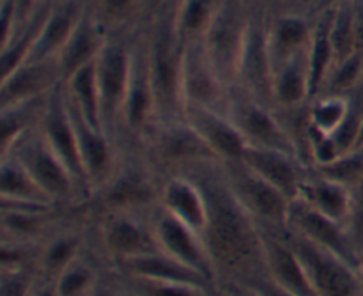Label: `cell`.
<instances>
[{"label": "cell", "mask_w": 363, "mask_h": 296, "mask_svg": "<svg viewBox=\"0 0 363 296\" xmlns=\"http://www.w3.org/2000/svg\"><path fill=\"white\" fill-rule=\"evenodd\" d=\"M183 172L195 177L206 194L208 224L202 231V240L216 275H241L264 266L262 231L230 190L223 163L202 162Z\"/></svg>", "instance_id": "cell-1"}, {"label": "cell", "mask_w": 363, "mask_h": 296, "mask_svg": "<svg viewBox=\"0 0 363 296\" xmlns=\"http://www.w3.org/2000/svg\"><path fill=\"white\" fill-rule=\"evenodd\" d=\"M147 60L156 98L158 123L183 119L181 67L184 46L172 23V6L151 11L147 20Z\"/></svg>", "instance_id": "cell-2"}, {"label": "cell", "mask_w": 363, "mask_h": 296, "mask_svg": "<svg viewBox=\"0 0 363 296\" xmlns=\"http://www.w3.org/2000/svg\"><path fill=\"white\" fill-rule=\"evenodd\" d=\"M137 31L138 27L133 31L110 32L108 41L94 60L99 99H101V123L113 138L119 135L121 130V116H123L131 73V59H133V38Z\"/></svg>", "instance_id": "cell-3"}, {"label": "cell", "mask_w": 363, "mask_h": 296, "mask_svg": "<svg viewBox=\"0 0 363 296\" xmlns=\"http://www.w3.org/2000/svg\"><path fill=\"white\" fill-rule=\"evenodd\" d=\"M257 6L261 4L223 0L218 14L201 41L209 62L229 87H234L236 84L238 66H240L252 16Z\"/></svg>", "instance_id": "cell-4"}, {"label": "cell", "mask_w": 363, "mask_h": 296, "mask_svg": "<svg viewBox=\"0 0 363 296\" xmlns=\"http://www.w3.org/2000/svg\"><path fill=\"white\" fill-rule=\"evenodd\" d=\"M144 162L152 170L176 174L202 162H218L197 131L184 119L156 123L140 142ZM169 174V176H170Z\"/></svg>", "instance_id": "cell-5"}, {"label": "cell", "mask_w": 363, "mask_h": 296, "mask_svg": "<svg viewBox=\"0 0 363 296\" xmlns=\"http://www.w3.org/2000/svg\"><path fill=\"white\" fill-rule=\"evenodd\" d=\"M147 20L135 32L131 73L130 82H128V92L126 99H124L119 130V133L133 138L138 144L144 141L145 135L158 123L156 98L155 91H152V80L151 73H149L147 60V31H145Z\"/></svg>", "instance_id": "cell-6"}, {"label": "cell", "mask_w": 363, "mask_h": 296, "mask_svg": "<svg viewBox=\"0 0 363 296\" xmlns=\"http://www.w3.org/2000/svg\"><path fill=\"white\" fill-rule=\"evenodd\" d=\"M223 170L233 194L257 226L272 233H286L293 201L243 163L223 165Z\"/></svg>", "instance_id": "cell-7"}, {"label": "cell", "mask_w": 363, "mask_h": 296, "mask_svg": "<svg viewBox=\"0 0 363 296\" xmlns=\"http://www.w3.org/2000/svg\"><path fill=\"white\" fill-rule=\"evenodd\" d=\"M225 114L233 119L250 148L277 149L298 156L294 141L273 106L252 98L238 87H233Z\"/></svg>", "instance_id": "cell-8"}, {"label": "cell", "mask_w": 363, "mask_h": 296, "mask_svg": "<svg viewBox=\"0 0 363 296\" xmlns=\"http://www.w3.org/2000/svg\"><path fill=\"white\" fill-rule=\"evenodd\" d=\"M287 241L303 263L318 296H362L363 287L360 275L354 266L340 259L333 252L312 243L311 240L289 233Z\"/></svg>", "instance_id": "cell-9"}, {"label": "cell", "mask_w": 363, "mask_h": 296, "mask_svg": "<svg viewBox=\"0 0 363 296\" xmlns=\"http://www.w3.org/2000/svg\"><path fill=\"white\" fill-rule=\"evenodd\" d=\"M4 155L16 156L53 202L69 201L80 195L71 172L62 160L53 153L39 128L23 135L9 151L2 153Z\"/></svg>", "instance_id": "cell-10"}, {"label": "cell", "mask_w": 363, "mask_h": 296, "mask_svg": "<svg viewBox=\"0 0 363 296\" xmlns=\"http://www.w3.org/2000/svg\"><path fill=\"white\" fill-rule=\"evenodd\" d=\"M268 4L255 7L248 28L247 41L238 66L236 84L240 91L247 92L252 98L273 106L272 103V80L273 67L269 60L268 45H266V21H268Z\"/></svg>", "instance_id": "cell-11"}, {"label": "cell", "mask_w": 363, "mask_h": 296, "mask_svg": "<svg viewBox=\"0 0 363 296\" xmlns=\"http://www.w3.org/2000/svg\"><path fill=\"white\" fill-rule=\"evenodd\" d=\"M39 131L48 142L50 148L53 149L57 156L64 162L67 170L73 176L77 183L78 192L82 194H91L89 192L87 177H85L84 165H82L80 149H78L77 131H74L73 119H71L69 105H67L66 91L64 84L59 85L52 94L48 96L45 112H43L41 123H39Z\"/></svg>", "instance_id": "cell-12"}, {"label": "cell", "mask_w": 363, "mask_h": 296, "mask_svg": "<svg viewBox=\"0 0 363 296\" xmlns=\"http://www.w3.org/2000/svg\"><path fill=\"white\" fill-rule=\"evenodd\" d=\"M230 89L209 62L201 43L184 46L181 67V102L184 109L201 106L225 112Z\"/></svg>", "instance_id": "cell-13"}, {"label": "cell", "mask_w": 363, "mask_h": 296, "mask_svg": "<svg viewBox=\"0 0 363 296\" xmlns=\"http://www.w3.org/2000/svg\"><path fill=\"white\" fill-rule=\"evenodd\" d=\"M67 105H69L71 119H73L74 131H77L78 149H80V158L85 177H87L89 192L94 194V192L103 190L112 181V177L116 176L121 167L116 138L103 128L89 123L74 109L69 99H67Z\"/></svg>", "instance_id": "cell-14"}, {"label": "cell", "mask_w": 363, "mask_h": 296, "mask_svg": "<svg viewBox=\"0 0 363 296\" xmlns=\"http://www.w3.org/2000/svg\"><path fill=\"white\" fill-rule=\"evenodd\" d=\"M152 231H155L160 251L172 256L183 265L190 266L211 284L216 283L218 275H216L215 265H213V259L206 248L201 233L177 220L162 206L158 208V215L152 220Z\"/></svg>", "instance_id": "cell-15"}, {"label": "cell", "mask_w": 363, "mask_h": 296, "mask_svg": "<svg viewBox=\"0 0 363 296\" xmlns=\"http://www.w3.org/2000/svg\"><path fill=\"white\" fill-rule=\"evenodd\" d=\"M314 14L307 11L268 7L266 45L273 71L300 53L307 52L314 32Z\"/></svg>", "instance_id": "cell-16"}, {"label": "cell", "mask_w": 363, "mask_h": 296, "mask_svg": "<svg viewBox=\"0 0 363 296\" xmlns=\"http://www.w3.org/2000/svg\"><path fill=\"white\" fill-rule=\"evenodd\" d=\"M287 231L298 234V236L307 238L312 243L333 252V254L339 256L340 259H344V261L350 263L351 266L358 270L360 254H358L357 247L353 243L350 227L321 215L319 212L312 209L311 206L301 202L300 199H294L291 202Z\"/></svg>", "instance_id": "cell-17"}, {"label": "cell", "mask_w": 363, "mask_h": 296, "mask_svg": "<svg viewBox=\"0 0 363 296\" xmlns=\"http://www.w3.org/2000/svg\"><path fill=\"white\" fill-rule=\"evenodd\" d=\"M62 84V70L57 57L28 59L9 75L2 77L0 106L7 109V106L43 98Z\"/></svg>", "instance_id": "cell-18"}, {"label": "cell", "mask_w": 363, "mask_h": 296, "mask_svg": "<svg viewBox=\"0 0 363 296\" xmlns=\"http://www.w3.org/2000/svg\"><path fill=\"white\" fill-rule=\"evenodd\" d=\"M183 119L206 142L213 155L223 165L240 163L247 151V142L229 116L222 110L190 106L184 109Z\"/></svg>", "instance_id": "cell-19"}, {"label": "cell", "mask_w": 363, "mask_h": 296, "mask_svg": "<svg viewBox=\"0 0 363 296\" xmlns=\"http://www.w3.org/2000/svg\"><path fill=\"white\" fill-rule=\"evenodd\" d=\"M101 238L108 254L119 263L160 251L152 226H144L128 212L110 213L101 226Z\"/></svg>", "instance_id": "cell-20"}, {"label": "cell", "mask_w": 363, "mask_h": 296, "mask_svg": "<svg viewBox=\"0 0 363 296\" xmlns=\"http://www.w3.org/2000/svg\"><path fill=\"white\" fill-rule=\"evenodd\" d=\"M158 204L202 234L208 224V201L199 181L186 172H176L165 177L160 187Z\"/></svg>", "instance_id": "cell-21"}, {"label": "cell", "mask_w": 363, "mask_h": 296, "mask_svg": "<svg viewBox=\"0 0 363 296\" xmlns=\"http://www.w3.org/2000/svg\"><path fill=\"white\" fill-rule=\"evenodd\" d=\"M247 169L257 174L269 185L279 188L291 201H294L303 177L311 167L305 165L298 156L277 149H261L248 146L241 162Z\"/></svg>", "instance_id": "cell-22"}, {"label": "cell", "mask_w": 363, "mask_h": 296, "mask_svg": "<svg viewBox=\"0 0 363 296\" xmlns=\"http://www.w3.org/2000/svg\"><path fill=\"white\" fill-rule=\"evenodd\" d=\"M262 236H264V268L268 272V279L293 296H318L303 263L291 247L287 238L282 240L275 233H262Z\"/></svg>", "instance_id": "cell-23"}, {"label": "cell", "mask_w": 363, "mask_h": 296, "mask_svg": "<svg viewBox=\"0 0 363 296\" xmlns=\"http://www.w3.org/2000/svg\"><path fill=\"white\" fill-rule=\"evenodd\" d=\"M296 199L321 215L350 226L351 213H353V188L330 180L315 172L314 169H308L307 176L301 181Z\"/></svg>", "instance_id": "cell-24"}, {"label": "cell", "mask_w": 363, "mask_h": 296, "mask_svg": "<svg viewBox=\"0 0 363 296\" xmlns=\"http://www.w3.org/2000/svg\"><path fill=\"white\" fill-rule=\"evenodd\" d=\"M110 38V32L101 25V21L94 16L91 6L84 13L82 20L74 27L73 34L62 46L57 59H59L60 70H62L64 82L82 70L87 64H92L101 53L103 46L106 45Z\"/></svg>", "instance_id": "cell-25"}, {"label": "cell", "mask_w": 363, "mask_h": 296, "mask_svg": "<svg viewBox=\"0 0 363 296\" xmlns=\"http://www.w3.org/2000/svg\"><path fill=\"white\" fill-rule=\"evenodd\" d=\"M89 0H53L30 59L57 57L87 11Z\"/></svg>", "instance_id": "cell-26"}, {"label": "cell", "mask_w": 363, "mask_h": 296, "mask_svg": "<svg viewBox=\"0 0 363 296\" xmlns=\"http://www.w3.org/2000/svg\"><path fill=\"white\" fill-rule=\"evenodd\" d=\"M124 273L131 277H140V279L160 280V283L170 284H184V286L199 287V290L208 291L213 286L206 277L191 270L190 266L183 265L181 261L174 259L172 256L165 254L163 251H156L152 254L140 256V258L128 259L119 263Z\"/></svg>", "instance_id": "cell-27"}, {"label": "cell", "mask_w": 363, "mask_h": 296, "mask_svg": "<svg viewBox=\"0 0 363 296\" xmlns=\"http://www.w3.org/2000/svg\"><path fill=\"white\" fill-rule=\"evenodd\" d=\"M311 102V75L307 52L273 71L272 103L275 110H294Z\"/></svg>", "instance_id": "cell-28"}, {"label": "cell", "mask_w": 363, "mask_h": 296, "mask_svg": "<svg viewBox=\"0 0 363 296\" xmlns=\"http://www.w3.org/2000/svg\"><path fill=\"white\" fill-rule=\"evenodd\" d=\"M52 2L53 0H43L35 7L34 13L18 25L13 35L0 43L2 45V77L9 75L11 71L21 66L25 60L30 59L35 43L39 39V34H41L43 25H45L46 16H48L50 7H52Z\"/></svg>", "instance_id": "cell-29"}, {"label": "cell", "mask_w": 363, "mask_h": 296, "mask_svg": "<svg viewBox=\"0 0 363 296\" xmlns=\"http://www.w3.org/2000/svg\"><path fill=\"white\" fill-rule=\"evenodd\" d=\"M223 0H177L172 4V23L181 45L201 43L218 14Z\"/></svg>", "instance_id": "cell-30"}, {"label": "cell", "mask_w": 363, "mask_h": 296, "mask_svg": "<svg viewBox=\"0 0 363 296\" xmlns=\"http://www.w3.org/2000/svg\"><path fill=\"white\" fill-rule=\"evenodd\" d=\"M103 190L106 192L108 204L117 212H128L133 206L147 204L155 194L151 177L142 165H121L112 181Z\"/></svg>", "instance_id": "cell-31"}, {"label": "cell", "mask_w": 363, "mask_h": 296, "mask_svg": "<svg viewBox=\"0 0 363 296\" xmlns=\"http://www.w3.org/2000/svg\"><path fill=\"white\" fill-rule=\"evenodd\" d=\"M2 181H0V190H2V201L9 202H23V204H45L53 206L55 202L43 192L38 181L30 176L23 163L13 155L2 156Z\"/></svg>", "instance_id": "cell-32"}, {"label": "cell", "mask_w": 363, "mask_h": 296, "mask_svg": "<svg viewBox=\"0 0 363 296\" xmlns=\"http://www.w3.org/2000/svg\"><path fill=\"white\" fill-rule=\"evenodd\" d=\"M89 6L108 32L133 31L151 14L149 0H89Z\"/></svg>", "instance_id": "cell-33"}, {"label": "cell", "mask_w": 363, "mask_h": 296, "mask_svg": "<svg viewBox=\"0 0 363 296\" xmlns=\"http://www.w3.org/2000/svg\"><path fill=\"white\" fill-rule=\"evenodd\" d=\"M314 32H312L311 45L307 48L308 75H311V99L319 94L326 75L333 66V48L330 39V20L332 11L314 14Z\"/></svg>", "instance_id": "cell-34"}, {"label": "cell", "mask_w": 363, "mask_h": 296, "mask_svg": "<svg viewBox=\"0 0 363 296\" xmlns=\"http://www.w3.org/2000/svg\"><path fill=\"white\" fill-rule=\"evenodd\" d=\"M64 91L74 109L94 126L103 128L101 123V99H99L98 78H96L94 62L87 64L64 82ZM105 130V128H103Z\"/></svg>", "instance_id": "cell-35"}, {"label": "cell", "mask_w": 363, "mask_h": 296, "mask_svg": "<svg viewBox=\"0 0 363 296\" xmlns=\"http://www.w3.org/2000/svg\"><path fill=\"white\" fill-rule=\"evenodd\" d=\"M48 96L2 109V153L9 151L28 131L39 128Z\"/></svg>", "instance_id": "cell-36"}, {"label": "cell", "mask_w": 363, "mask_h": 296, "mask_svg": "<svg viewBox=\"0 0 363 296\" xmlns=\"http://www.w3.org/2000/svg\"><path fill=\"white\" fill-rule=\"evenodd\" d=\"M80 252V240L74 234H60L45 245L39 256L43 279L55 280L67 266L73 265Z\"/></svg>", "instance_id": "cell-37"}, {"label": "cell", "mask_w": 363, "mask_h": 296, "mask_svg": "<svg viewBox=\"0 0 363 296\" xmlns=\"http://www.w3.org/2000/svg\"><path fill=\"white\" fill-rule=\"evenodd\" d=\"M350 96L318 94L308 102V121L319 131L333 135L350 112Z\"/></svg>", "instance_id": "cell-38"}, {"label": "cell", "mask_w": 363, "mask_h": 296, "mask_svg": "<svg viewBox=\"0 0 363 296\" xmlns=\"http://www.w3.org/2000/svg\"><path fill=\"white\" fill-rule=\"evenodd\" d=\"M363 85V53H354L350 59L332 66L326 75L319 94L350 96ZM315 98V96H314Z\"/></svg>", "instance_id": "cell-39"}, {"label": "cell", "mask_w": 363, "mask_h": 296, "mask_svg": "<svg viewBox=\"0 0 363 296\" xmlns=\"http://www.w3.org/2000/svg\"><path fill=\"white\" fill-rule=\"evenodd\" d=\"M330 39L333 48V64L340 60L350 59L357 52V38H354L353 25V9L351 2L332 9V20H330Z\"/></svg>", "instance_id": "cell-40"}, {"label": "cell", "mask_w": 363, "mask_h": 296, "mask_svg": "<svg viewBox=\"0 0 363 296\" xmlns=\"http://www.w3.org/2000/svg\"><path fill=\"white\" fill-rule=\"evenodd\" d=\"M53 283L57 296H92L98 291V277L94 270L78 259L67 266Z\"/></svg>", "instance_id": "cell-41"}, {"label": "cell", "mask_w": 363, "mask_h": 296, "mask_svg": "<svg viewBox=\"0 0 363 296\" xmlns=\"http://www.w3.org/2000/svg\"><path fill=\"white\" fill-rule=\"evenodd\" d=\"M314 170L330 177V180H335L339 183L346 185V187L354 188L363 177V148L351 149V151L340 155L330 165Z\"/></svg>", "instance_id": "cell-42"}, {"label": "cell", "mask_w": 363, "mask_h": 296, "mask_svg": "<svg viewBox=\"0 0 363 296\" xmlns=\"http://www.w3.org/2000/svg\"><path fill=\"white\" fill-rule=\"evenodd\" d=\"M130 277V286L137 296H206L208 291L199 287L184 286V284L160 283V280Z\"/></svg>", "instance_id": "cell-43"}, {"label": "cell", "mask_w": 363, "mask_h": 296, "mask_svg": "<svg viewBox=\"0 0 363 296\" xmlns=\"http://www.w3.org/2000/svg\"><path fill=\"white\" fill-rule=\"evenodd\" d=\"M34 280L25 270H2V287L0 296H32Z\"/></svg>", "instance_id": "cell-44"}, {"label": "cell", "mask_w": 363, "mask_h": 296, "mask_svg": "<svg viewBox=\"0 0 363 296\" xmlns=\"http://www.w3.org/2000/svg\"><path fill=\"white\" fill-rule=\"evenodd\" d=\"M353 9V25L354 38H357V52L363 53V0H353L351 2Z\"/></svg>", "instance_id": "cell-45"}, {"label": "cell", "mask_w": 363, "mask_h": 296, "mask_svg": "<svg viewBox=\"0 0 363 296\" xmlns=\"http://www.w3.org/2000/svg\"><path fill=\"white\" fill-rule=\"evenodd\" d=\"M254 290H255V296H293L289 295L287 291L280 290L275 283L266 277V279H255L254 280Z\"/></svg>", "instance_id": "cell-46"}, {"label": "cell", "mask_w": 363, "mask_h": 296, "mask_svg": "<svg viewBox=\"0 0 363 296\" xmlns=\"http://www.w3.org/2000/svg\"><path fill=\"white\" fill-rule=\"evenodd\" d=\"M353 2V0H312V7L311 13L312 14H321L326 13V11H332L335 7L342 6V4Z\"/></svg>", "instance_id": "cell-47"}, {"label": "cell", "mask_w": 363, "mask_h": 296, "mask_svg": "<svg viewBox=\"0 0 363 296\" xmlns=\"http://www.w3.org/2000/svg\"><path fill=\"white\" fill-rule=\"evenodd\" d=\"M43 0H16L18 4V14H20V23L27 20L32 13H34L35 7L41 4Z\"/></svg>", "instance_id": "cell-48"}, {"label": "cell", "mask_w": 363, "mask_h": 296, "mask_svg": "<svg viewBox=\"0 0 363 296\" xmlns=\"http://www.w3.org/2000/svg\"><path fill=\"white\" fill-rule=\"evenodd\" d=\"M32 296H57L55 283H53V280H48V279H43L39 286H34Z\"/></svg>", "instance_id": "cell-49"}, {"label": "cell", "mask_w": 363, "mask_h": 296, "mask_svg": "<svg viewBox=\"0 0 363 296\" xmlns=\"http://www.w3.org/2000/svg\"><path fill=\"white\" fill-rule=\"evenodd\" d=\"M273 7H287V9L307 11V13H311L312 0H282V2H280L279 6H273Z\"/></svg>", "instance_id": "cell-50"}, {"label": "cell", "mask_w": 363, "mask_h": 296, "mask_svg": "<svg viewBox=\"0 0 363 296\" xmlns=\"http://www.w3.org/2000/svg\"><path fill=\"white\" fill-rule=\"evenodd\" d=\"M177 0H149V7H151V11L158 9V7H165V6H172V4H176Z\"/></svg>", "instance_id": "cell-51"}, {"label": "cell", "mask_w": 363, "mask_h": 296, "mask_svg": "<svg viewBox=\"0 0 363 296\" xmlns=\"http://www.w3.org/2000/svg\"><path fill=\"white\" fill-rule=\"evenodd\" d=\"M358 275H360V283L363 287V252L360 254V261H358Z\"/></svg>", "instance_id": "cell-52"}, {"label": "cell", "mask_w": 363, "mask_h": 296, "mask_svg": "<svg viewBox=\"0 0 363 296\" xmlns=\"http://www.w3.org/2000/svg\"><path fill=\"white\" fill-rule=\"evenodd\" d=\"M280 2H282V0H272V4H269V6H279Z\"/></svg>", "instance_id": "cell-53"}, {"label": "cell", "mask_w": 363, "mask_h": 296, "mask_svg": "<svg viewBox=\"0 0 363 296\" xmlns=\"http://www.w3.org/2000/svg\"><path fill=\"white\" fill-rule=\"evenodd\" d=\"M92 296H106V295H105V293H101V291H96V293L92 295Z\"/></svg>", "instance_id": "cell-54"}, {"label": "cell", "mask_w": 363, "mask_h": 296, "mask_svg": "<svg viewBox=\"0 0 363 296\" xmlns=\"http://www.w3.org/2000/svg\"><path fill=\"white\" fill-rule=\"evenodd\" d=\"M362 296H363V295H362Z\"/></svg>", "instance_id": "cell-55"}]
</instances>
